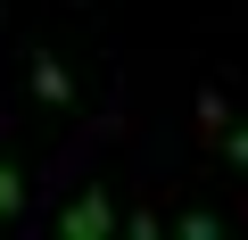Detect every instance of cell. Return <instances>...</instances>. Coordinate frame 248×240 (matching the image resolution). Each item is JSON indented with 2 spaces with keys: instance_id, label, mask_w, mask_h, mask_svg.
<instances>
[{
  "instance_id": "cell-1",
  "label": "cell",
  "mask_w": 248,
  "mask_h": 240,
  "mask_svg": "<svg viewBox=\"0 0 248 240\" xmlns=\"http://www.w3.org/2000/svg\"><path fill=\"white\" fill-rule=\"evenodd\" d=\"M58 240H116V191H75V207L58 215Z\"/></svg>"
},
{
  "instance_id": "cell-2",
  "label": "cell",
  "mask_w": 248,
  "mask_h": 240,
  "mask_svg": "<svg viewBox=\"0 0 248 240\" xmlns=\"http://www.w3.org/2000/svg\"><path fill=\"white\" fill-rule=\"evenodd\" d=\"M33 91H42L50 108H66V99H75V75H66L58 58H33Z\"/></svg>"
},
{
  "instance_id": "cell-3",
  "label": "cell",
  "mask_w": 248,
  "mask_h": 240,
  "mask_svg": "<svg viewBox=\"0 0 248 240\" xmlns=\"http://www.w3.org/2000/svg\"><path fill=\"white\" fill-rule=\"evenodd\" d=\"M17 207H25V166H17V158H0V224H9Z\"/></svg>"
},
{
  "instance_id": "cell-4",
  "label": "cell",
  "mask_w": 248,
  "mask_h": 240,
  "mask_svg": "<svg viewBox=\"0 0 248 240\" xmlns=\"http://www.w3.org/2000/svg\"><path fill=\"white\" fill-rule=\"evenodd\" d=\"M174 232H182V240H223V224H215L207 207H182V224H174Z\"/></svg>"
},
{
  "instance_id": "cell-5",
  "label": "cell",
  "mask_w": 248,
  "mask_h": 240,
  "mask_svg": "<svg viewBox=\"0 0 248 240\" xmlns=\"http://www.w3.org/2000/svg\"><path fill=\"white\" fill-rule=\"evenodd\" d=\"M124 240H166V232H157V215H149V207H133V215H124Z\"/></svg>"
},
{
  "instance_id": "cell-6",
  "label": "cell",
  "mask_w": 248,
  "mask_h": 240,
  "mask_svg": "<svg viewBox=\"0 0 248 240\" xmlns=\"http://www.w3.org/2000/svg\"><path fill=\"white\" fill-rule=\"evenodd\" d=\"M223 149H232V166H248V125H232V133H223Z\"/></svg>"
}]
</instances>
